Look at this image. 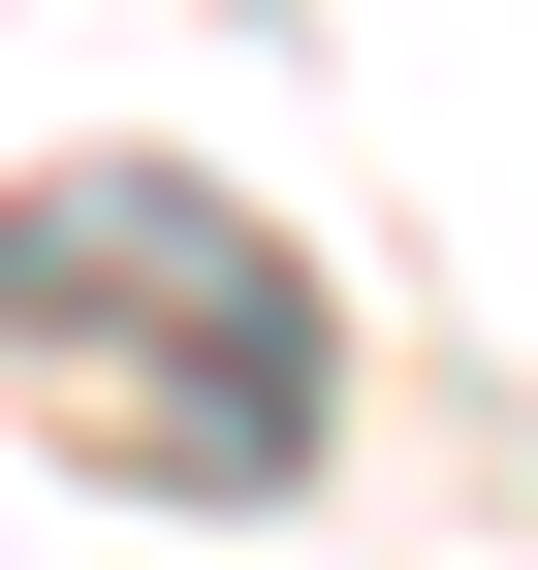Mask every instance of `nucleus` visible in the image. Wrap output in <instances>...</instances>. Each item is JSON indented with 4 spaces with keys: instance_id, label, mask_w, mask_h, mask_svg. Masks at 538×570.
Segmentation results:
<instances>
[{
    "instance_id": "obj_1",
    "label": "nucleus",
    "mask_w": 538,
    "mask_h": 570,
    "mask_svg": "<svg viewBox=\"0 0 538 570\" xmlns=\"http://www.w3.org/2000/svg\"><path fill=\"white\" fill-rule=\"evenodd\" d=\"M0 381L127 508H286L349 348H317V254L222 223L190 159H0Z\"/></svg>"
}]
</instances>
